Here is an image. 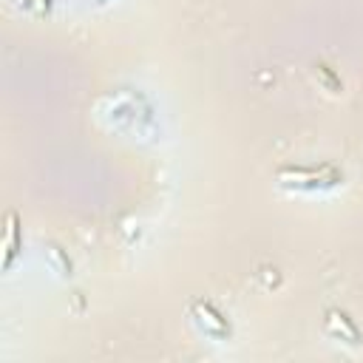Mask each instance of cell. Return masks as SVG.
Wrapping results in <instances>:
<instances>
[{"mask_svg":"<svg viewBox=\"0 0 363 363\" xmlns=\"http://www.w3.org/2000/svg\"><path fill=\"white\" fill-rule=\"evenodd\" d=\"M278 182L295 190H320V187H332L343 182V173H337L329 164L326 167H284L278 173Z\"/></svg>","mask_w":363,"mask_h":363,"instance_id":"6da1fadb","label":"cell"},{"mask_svg":"<svg viewBox=\"0 0 363 363\" xmlns=\"http://www.w3.org/2000/svg\"><path fill=\"white\" fill-rule=\"evenodd\" d=\"M190 318H193V323H196L207 337H227V335H230L227 320H224L221 312H218L213 303H207V301H196V303L190 306Z\"/></svg>","mask_w":363,"mask_h":363,"instance_id":"7a4b0ae2","label":"cell"},{"mask_svg":"<svg viewBox=\"0 0 363 363\" xmlns=\"http://www.w3.org/2000/svg\"><path fill=\"white\" fill-rule=\"evenodd\" d=\"M326 332L335 335V337H340V340H349V343H357V340H360L357 326H354V323L346 318V312H340V309H329V312H326Z\"/></svg>","mask_w":363,"mask_h":363,"instance_id":"3957f363","label":"cell"},{"mask_svg":"<svg viewBox=\"0 0 363 363\" xmlns=\"http://www.w3.org/2000/svg\"><path fill=\"white\" fill-rule=\"evenodd\" d=\"M17 250H20V227H17V216L9 213V218H6V261H3L6 269L14 264Z\"/></svg>","mask_w":363,"mask_h":363,"instance_id":"277c9868","label":"cell"},{"mask_svg":"<svg viewBox=\"0 0 363 363\" xmlns=\"http://www.w3.org/2000/svg\"><path fill=\"white\" fill-rule=\"evenodd\" d=\"M315 77H318V79L326 85V91H332V94H340V91H343V82H340V79L332 74V68H329V65L318 62V65H315Z\"/></svg>","mask_w":363,"mask_h":363,"instance_id":"5b68a950","label":"cell"},{"mask_svg":"<svg viewBox=\"0 0 363 363\" xmlns=\"http://www.w3.org/2000/svg\"><path fill=\"white\" fill-rule=\"evenodd\" d=\"M45 252H48V258H51L54 269H60L62 275H65V272H71V264H68V258L62 255V250H60L57 244H45Z\"/></svg>","mask_w":363,"mask_h":363,"instance_id":"8992f818","label":"cell"},{"mask_svg":"<svg viewBox=\"0 0 363 363\" xmlns=\"http://www.w3.org/2000/svg\"><path fill=\"white\" fill-rule=\"evenodd\" d=\"M96 3H105V0H96Z\"/></svg>","mask_w":363,"mask_h":363,"instance_id":"52a82bcc","label":"cell"}]
</instances>
